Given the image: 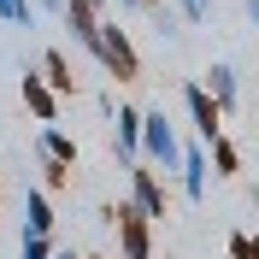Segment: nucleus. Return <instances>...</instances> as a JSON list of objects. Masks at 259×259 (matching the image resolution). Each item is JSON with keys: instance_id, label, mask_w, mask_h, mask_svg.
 Segmentation results:
<instances>
[{"instance_id": "1", "label": "nucleus", "mask_w": 259, "mask_h": 259, "mask_svg": "<svg viewBox=\"0 0 259 259\" xmlns=\"http://www.w3.org/2000/svg\"><path fill=\"white\" fill-rule=\"evenodd\" d=\"M89 53H95L106 71H112L118 82H136L142 77V59H136V41H130L124 30H118V18H100L95 24V41H89Z\"/></svg>"}, {"instance_id": "2", "label": "nucleus", "mask_w": 259, "mask_h": 259, "mask_svg": "<svg viewBox=\"0 0 259 259\" xmlns=\"http://www.w3.org/2000/svg\"><path fill=\"white\" fill-rule=\"evenodd\" d=\"M177 153H183V142H177V130H171V118L165 112H142V153L136 159L153 165L159 177H177Z\"/></svg>"}, {"instance_id": "3", "label": "nucleus", "mask_w": 259, "mask_h": 259, "mask_svg": "<svg viewBox=\"0 0 259 259\" xmlns=\"http://www.w3.org/2000/svg\"><path fill=\"white\" fill-rule=\"evenodd\" d=\"M100 224H112V230H118V259H153V224H147V218L130 206V200L106 206V212H100Z\"/></svg>"}, {"instance_id": "4", "label": "nucleus", "mask_w": 259, "mask_h": 259, "mask_svg": "<svg viewBox=\"0 0 259 259\" xmlns=\"http://www.w3.org/2000/svg\"><path fill=\"white\" fill-rule=\"evenodd\" d=\"M130 206L142 212L147 224L171 218V206H165V177L153 171V165H142V159H130Z\"/></svg>"}, {"instance_id": "5", "label": "nucleus", "mask_w": 259, "mask_h": 259, "mask_svg": "<svg viewBox=\"0 0 259 259\" xmlns=\"http://www.w3.org/2000/svg\"><path fill=\"white\" fill-rule=\"evenodd\" d=\"M200 89L212 95V106H218L224 118L242 106V89H236V65H230V59H212V71H206V82H200Z\"/></svg>"}, {"instance_id": "6", "label": "nucleus", "mask_w": 259, "mask_h": 259, "mask_svg": "<svg viewBox=\"0 0 259 259\" xmlns=\"http://www.w3.org/2000/svg\"><path fill=\"white\" fill-rule=\"evenodd\" d=\"M183 106H189V124H194V136H200V142L224 130V112L212 106V95L200 89V82H189V89H183Z\"/></svg>"}, {"instance_id": "7", "label": "nucleus", "mask_w": 259, "mask_h": 259, "mask_svg": "<svg viewBox=\"0 0 259 259\" xmlns=\"http://www.w3.org/2000/svg\"><path fill=\"white\" fill-rule=\"evenodd\" d=\"M206 171H212V165H206V147L189 142V147L177 153V183H183L189 200H206Z\"/></svg>"}, {"instance_id": "8", "label": "nucleus", "mask_w": 259, "mask_h": 259, "mask_svg": "<svg viewBox=\"0 0 259 259\" xmlns=\"http://www.w3.org/2000/svg\"><path fill=\"white\" fill-rule=\"evenodd\" d=\"M24 106H30L35 124H53V118H59V95L41 82V71H24Z\"/></svg>"}, {"instance_id": "9", "label": "nucleus", "mask_w": 259, "mask_h": 259, "mask_svg": "<svg viewBox=\"0 0 259 259\" xmlns=\"http://www.w3.org/2000/svg\"><path fill=\"white\" fill-rule=\"evenodd\" d=\"M112 147H118V159H136L142 153V106H118L112 112Z\"/></svg>"}, {"instance_id": "10", "label": "nucleus", "mask_w": 259, "mask_h": 259, "mask_svg": "<svg viewBox=\"0 0 259 259\" xmlns=\"http://www.w3.org/2000/svg\"><path fill=\"white\" fill-rule=\"evenodd\" d=\"M24 236H53V194L48 189L24 194Z\"/></svg>"}, {"instance_id": "11", "label": "nucleus", "mask_w": 259, "mask_h": 259, "mask_svg": "<svg viewBox=\"0 0 259 259\" xmlns=\"http://www.w3.org/2000/svg\"><path fill=\"white\" fill-rule=\"evenodd\" d=\"M41 82H48V89H53L59 100H71V95H77V77H71V59H65L59 48H48V53H41Z\"/></svg>"}, {"instance_id": "12", "label": "nucleus", "mask_w": 259, "mask_h": 259, "mask_svg": "<svg viewBox=\"0 0 259 259\" xmlns=\"http://www.w3.org/2000/svg\"><path fill=\"white\" fill-rule=\"evenodd\" d=\"M59 24L71 30V41H77V48H89V41H95V24H100V12H95V6H82V0H65Z\"/></svg>"}, {"instance_id": "13", "label": "nucleus", "mask_w": 259, "mask_h": 259, "mask_svg": "<svg viewBox=\"0 0 259 259\" xmlns=\"http://www.w3.org/2000/svg\"><path fill=\"white\" fill-rule=\"evenodd\" d=\"M200 147H206V165H218V177H242V147L230 142L224 130H218V136H206Z\"/></svg>"}, {"instance_id": "14", "label": "nucleus", "mask_w": 259, "mask_h": 259, "mask_svg": "<svg viewBox=\"0 0 259 259\" xmlns=\"http://www.w3.org/2000/svg\"><path fill=\"white\" fill-rule=\"evenodd\" d=\"M41 153L48 159H65V165H77V142L65 136L59 124H41Z\"/></svg>"}, {"instance_id": "15", "label": "nucleus", "mask_w": 259, "mask_h": 259, "mask_svg": "<svg viewBox=\"0 0 259 259\" xmlns=\"http://www.w3.org/2000/svg\"><path fill=\"white\" fill-rule=\"evenodd\" d=\"M0 24H12V30H35V6H30V0H0Z\"/></svg>"}, {"instance_id": "16", "label": "nucleus", "mask_w": 259, "mask_h": 259, "mask_svg": "<svg viewBox=\"0 0 259 259\" xmlns=\"http://www.w3.org/2000/svg\"><path fill=\"white\" fill-rule=\"evenodd\" d=\"M65 183H71V165H65V159H48V153H41V189H48V194H59Z\"/></svg>"}, {"instance_id": "17", "label": "nucleus", "mask_w": 259, "mask_h": 259, "mask_svg": "<svg viewBox=\"0 0 259 259\" xmlns=\"http://www.w3.org/2000/svg\"><path fill=\"white\" fill-rule=\"evenodd\" d=\"M171 12H177L183 24H206V18H212V0H177Z\"/></svg>"}, {"instance_id": "18", "label": "nucleus", "mask_w": 259, "mask_h": 259, "mask_svg": "<svg viewBox=\"0 0 259 259\" xmlns=\"http://www.w3.org/2000/svg\"><path fill=\"white\" fill-rule=\"evenodd\" d=\"M53 253V236H24V247H18V259H48Z\"/></svg>"}, {"instance_id": "19", "label": "nucleus", "mask_w": 259, "mask_h": 259, "mask_svg": "<svg viewBox=\"0 0 259 259\" xmlns=\"http://www.w3.org/2000/svg\"><path fill=\"white\" fill-rule=\"evenodd\" d=\"M230 259H259V242L247 236V230H236V236H230Z\"/></svg>"}, {"instance_id": "20", "label": "nucleus", "mask_w": 259, "mask_h": 259, "mask_svg": "<svg viewBox=\"0 0 259 259\" xmlns=\"http://www.w3.org/2000/svg\"><path fill=\"white\" fill-rule=\"evenodd\" d=\"M30 6H35V12H48V18H59V12H65V0H30Z\"/></svg>"}, {"instance_id": "21", "label": "nucleus", "mask_w": 259, "mask_h": 259, "mask_svg": "<svg viewBox=\"0 0 259 259\" xmlns=\"http://www.w3.org/2000/svg\"><path fill=\"white\" fill-rule=\"evenodd\" d=\"M118 6H136V12H153L159 0H118Z\"/></svg>"}, {"instance_id": "22", "label": "nucleus", "mask_w": 259, "mask_h": 259, "mask_svg": "<svg viewBox=\"0 0 259 259\" xmlns=\"http://www.w3.org/2000/svg\"><path fill=\"white\" fill-rule=\"evenodd\" d=\"M48 259H82V253H71V247H53V253Z\"/></svg>"}, {"instance_id": "23", "label": "nucleus", "mask_w": 259, "mask_h": 259, "mask_svg": "<svg viewBox=\"0 0 259 259\" xmlns=\"http://www.w3.org/2000/svg\"><path fill=\"white\" fill-rule=\"evenodd\" d=\"M82 6H95V12H100V6H106V0H82Z\"/></svg>"}, {"instance_id": "24", "label": "nucleus", "mask_w": 259, "mask_h": 259, "mask_svg": "<svg viewBox=\"0 0 259 259\" xmlns=\"http://www.w3.org/2000/svg\"><path fill=\"white\" fill-rule=\"evenodd\" d=\"M0 200H6V183H0Z\"/></svg>"}, {"instance_id": "25", "label": "nucleus", "mask_w": 259, "mask_h": 259, "mask_svg": "<svg viewBox=\"0 0 259 259\" xmlns=\"http://www.w3.org/2000/svg\"><path fill=\"white\" fill-rule=\"evenodd\" d=\"M95 259H112V253H95Z\"/></svg>"}]
</instances>
